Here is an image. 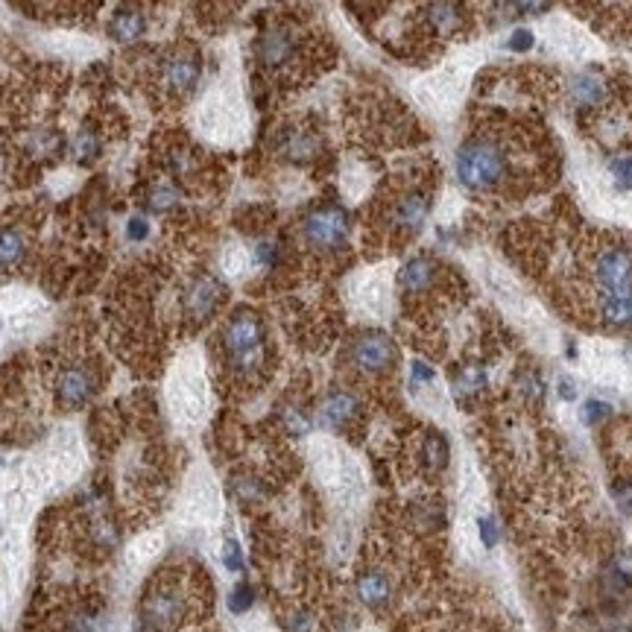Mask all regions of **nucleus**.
Listing matches in <instances>:
<instances>
[{
  "instance_id": "4",
  "label": "nucleus",
  "mask_w": 632,
  "mask_h": 632,
  "mask_svg": "<svg viewBox=\"0 0 632 632\" xmlns=\"http://www.w3.org/2000/svg\"><path fill=\"white\" fill-rule=\"evenodd\" d=\"M191 594L185 589V583L164 577L153 583L138 609V632H170L179 630L188 615H191Z\"/></svg>"
},
{
  "instance_id": "17",
  "label": "nucleus",
  "mask_w": 632,
  "mask_h": 632,
  "mask_svg": "<svg viewBox=\"0 0 632 632\" xmlns=\"http://www.w3.org/2000/svg\"><path fill=\"white\" fill-rule=\"evenodd\" d=\"M355 592L366 609L384 612V609L393 603V580H390L387 571H381V568H366V571H360V577H357Z\"/></svg>"
},
{
  "instance_id": "19",
  "label": "nucleus",
  "mask_w": 632,
  "mask_h": 632,
  "mask_svg": "<svg viewBox=\"0 0 632 632\" xmlns=\"http://www.w3.org/2000/svg\"><path fill=\"white\" fill-rule=\"evenodd\" d=\"M44 632H103V609L94 603L71 606Z\"/></svg>"
},
{
  "instance_id": "14",
  "label": "nucleus",
  "mask_w": 632,
  "mask_h": 632,
  "mask_svg": "<svg viewBox=\"0 0 632 632\" xmlns=\"http://www.w3.org/2000/svg\"><path fill=\"white\" fill-rule=\"evenodd\" d=\"M565 94L577 112H597L609 100V82L597 71H580L565 82Z\"/></svg>"
},
{
  "instance_id": "37",
  "label": "nucleus",
  "mask_w": 632,
  "mask_h": 632,
  "mask_svg": "<svg viewBox=\"0 0 632 632\" xmlns=\"http://www.w3.org/2000/svg\"><path fill=\"white\" fill-rule=\"evenodd\" d=\"M477 533H480V542L486 548H495L501 542V524L495 521V515H480L477 518Z\"/></svg>"
},
{
  "instance_id": "6",
  "label": "nucleus",
  "mask_w": 632,
  "mask_h": 632,
  "mask_svg": "<svg viewBox=\"0 0 632 632\" xmlns=\"http://www.w3.org/2000/svg\"><path fill=\"white\" fill-rule=\"evenodd\" d=\"M346 360L363 378H384L398 363V343L381 328H363L349 340Z\"/></svg>"
},
{
  "instance_id": "33",
  "label": "nucleus",
  "mask_w": 632,
  "mask_h": 632,
  "mask_svg": "<svg viewBox=\"0 0 632 632\" xmlns=\"http://www.w3.org/2000/svg\"><path fill=\"white\" fill-rule=\"evenodd\" d=\"M612 416V404H606V401H600V398H589V401H583V407H580V419L586 422V425H600V422H606Z\"/></svg>"
},
{
  "instance_id": "30",
  "label": "nucleus",
  "mask_w": 632,
  "mask_h": 632,
  "mask_svg": "<svg viewBox=\"0 0 632 632\" xmlns=\"http://www.w3.org/2000/svg\"><path fill=\"white\" fill-rule=\"evenodd\" d=\"M232 492H235L237 501L252 504V501H261L264 498V483L258 477H252V474H240V477H235V483H232Z\"/></svg>"
},
{
  "instance_id": "25",
  "label": "nucleus",
  "mask_w": 632,
  "mask_h": 632,
  "mask_svg": "<svg viewBox=\"0 0 632 632\" xmlns=\"http://www.w3.org/2000/svg\"><path fill=\"white\" fill-rule=\"evenodd\" d=\"M182 205V194L173 182H153L150 191H147V208L153 214H167V211H176Z\"/></svg>"
},
{
  "instance_id": "43",
  "label": "nucleus",
  "mask_w": 632,
  "mask_h": 632,
  "mask_svg": "<svg viewBox=\"0 0 632 632\" xmlns=\"http://www.w3.org/2000/svg\"><path fill=\"white\" fill-rule=\"evenodd\" d=\"M556 395H559L562 401H574V398H577V381H574L571 375L559 378V381H556Z\"/></svg>"
},
{
  "instance_id": "8",
  "label": "nucleus",
  "mask_w": 632,
  "mask_h": 632,
  "mask_svg": "<svg viewBox=\"0 0 632 632\" xmlns=\"http://www.w3.org/2000/svg\"><path fill=\"white\" fill-rule=\"evenodd\" d=\"M592 281L597 296L632 293V252L621 243H606L594 252Z\"/></svg>"
},
{
  "instance_id": "31",
  "label": "nucleus",
  "mask_w": 632,
  "mask_h": 632,
  "mask_svg": "<svg viewBox=\"0 0 632 632\" xmlns=\"http://www.w3.org/2000/svg\"><path fill=\"white\" fill-rule=\"evenodd\" d=\"M167 167H170L173 176L185 179V176H191V173L197 170V156H194L188 147H173V150L167 153Z\"/></svg>"
},
{
  "instance_id": "23",
  "label": "nucleus",
  "mask_w": 632,
  "mask_h": 632,
  "mask_svg": "<svg viewBox=\"0 0 632 632\" xmlns=\"http://www.w3.org/2000/svg\"><path fill=\"white\" fill-rule=\"evenodd\" d=\"M419 460H422V469L428 474H442L451 463V448H448V439L439 434V431H428L425 439H422V448H419Z\"/></svg>"
},
{
  "instance_id": "15",
  "label": "nucleus",
  "mask_w": 632,
  "mask_h": 632,
  "mask_svg": "<svg viewBox=\"0 0 632 632\" xmlns=\"http://www.w3.org/2000/svg\"><path fill=\"white\" fill-rule=\"evenodd\" d=\"M439 284V264L431 255H413L398 270V290L404 296H428Z\"/></svg>"
},
{
  "instance_id": "27",
  "label": "nucleus",
  "mask_w": 632,
  "mask_h": 632,
  "mask_svg": "<svg viewBox=\"0 0 632 632\" xmlns=\"http://www.w3.org/2000/svg\"><path fill=\"white\" fill-rule=\"evenodd\" d=\"M515 390H518V395L524 401H530V404L545 401V381H542V375L536 369H521L515 375Z\"/></svg>"
},
{
  "instance_id": "42",
  "label": "nucleus",
  "mask_w": 632,
  "mask_h": 632,
  "mask_svg": "<svg viewBox=\"0 0 632 632\" xmlns=\"http://www.w3.org/2000/svg\"><path fill=\"white\" fill-rule=\"evenodd\" d=\"M243 548H240V542L237 539H226V545H223V565L229 568V571H243Z\"/></svg>"
},
{
  "instance_id": "39",
  "label": "nucleus",
  "mask_w": 632,
  "mask_h": 632,
  "mask_svg": "<svg viewBox=\"0 0 632 632\" xmlns=\"http://www.w3.org/2000/svg\"><path fill=\"white\" fill-rule=\"evenodd\" d=\"M510 53H530L533 47H536V36H533V30H527V27H518L510 33V39L504 44Z\"/></svg>"
},
{
  "instance_id": "34",
  "label": "nucleus",
  "mask_w": 632,
  "mask_h": 632,
  "mask_svg": "<svg viewBox=\"0 0 632 632\" xmlns=\"http://www.w3.org/2000/svg\"><path fill=\"white\" fill-rule=\"evenodd\" d=\"M281 627H284V632H314V612L311 609H293V612L284 615Z\"/></svg>"
},
{
  "instance_id": "18",
  "label": "nucleus",
  "mask_w": 632,
  "mask_h": 632,
  "mask_svg": "<svg viewBox=\"0 0 632 632\" xmlns=\"http://www.w3.org/2000/svg\"><path fill=\"white\" fill-rule=\"evenodd\" d=\"M147 27H150L147 12L141 6H135V3H126V6H120L118 12L112 15L109 36H112L115 44L129 47V44H138V41L147 36Z\"/></svg>"
},
{
  "instance_id": "26",
  "label": "nucleus",
  "mask_w": 632,
  "mask_h": 632,
  "mask_svg": "<svg viewBox=\"0 0 632 632\" xmlns=\"http://www.w3.org/2000/svg\"><path fill=\"white\" fill-rule=\"evenodd\" d=\"M252 258L261 270H276L284 261V243L278 237H261V240H255Z\"/></svg>"
},
{
  "instance_id": "24",
  "label": "nucleus",
  "mask_w": 632,
  "mask_h": 632,
  "mask_svg": "<svg viewBox=\"0 0 632 632\" xmlns=\"http://www.w3.org/2000/svg\"><path fill=\"white\" fill-rule=\"evenodd\" d=\"M103 147L106 144H103V135H100L97 126H82L71 141V153L79 164H94L97 158L103 156Z\"/></svg>"
},
{
  "instance_id": "21",
  "label": "nucleus",
  "mask_w": 632,
  "mask_h": 632,
  "mask_svg": "<svg viewBox=\"0 0 632 632\" xmlns=\"http://www.w3.org/2000/svg\"><path fill=\"white\" fill-rule=\"evenodd\" d=\"M597 316L612 331H627V328H632V293L597 296Z\"/></svg>"
},
{
  "instance_id": "41",
  "label": "nucleus",
  "mask_w": 632,
  "mask_h": 632,
  "mask_svg": "<svg viewBox=\"0 0 632 632\" xmlns=\"http://www.w3.org/2000/svg\"><path fill=\"white\" fill-rule=\"evenodd\" d=\"M150 220H147V214H132L129 220H126V237L132 240V243H141V240H147L150 237Z\"/></svg>"
},
{
  "instance_id": "38",
  "label": "nucleus",
  "mask_w": 632,
  "mask_h": 632,
  "mask_svg": "<svg viewBox=\"0 0 632 632\" xmlns=\"http://www.w3.org/2000/svg\"><path fill=\"white\" fill-rule=\"evenodd\" d=\"M609 489H612V498H615L618 510H621L624 515H632V480L630 477H621V480H615Z\"/></svg>"
},
{
  "instance_id": "32",
  "label": "nucleus",
  "mask_w": 632,
  "mask_h": 632,
  "mask_svg": "<svg viewBox=\"0 0 632 632\" xmlns=\"http://www.w3.org/2000/svg\"><path fill=\"white\" fill-rule=\"evenodd\" d=\"M609 176H612L615 188L632 191V153H621V156L609 158Z\"/></svg>"
},
{
  "instance_id": "2",
  "label": "nucleus",
  "mask_w": 632,
  "mask_h": 632,
  "mask_svg": "<svg viewBox=\"0 0 632 632\" xmlns=\"http://www.w3.org/2000/svg\"><path fill=\"white\" fill-rule=\"evenodd\" d=\"M220 349L226 369L237 381L258 378L267 363V325L261 314L252 308H237L220 331Z\"/></svg>"
},
{
  "instance_id": "22",
  "label": "nucleus",
  "mask_w": 632,
  "mask_h": 632,
  "mask_svg": "<svg viewBox=\"0 0 632 632\" xmlns=\"http://www.w3.org/2000/svg\"><path fill=\"white\" fill-rule=\"evenodd\" d=\"M486 387H489V372H486V366L477 363V360L463 363V366L454 372V378H451V390H454L457 398H463V401L486 393Z\"/></svg>"
},
{
  "instance_id": "29",
  "label": "nucleus",
  "mask_w": 632,
  "mask_h": 632,
  "mask_svg": "<svg viewBox=\"0 0 632 632\" xmlns=\"http://www.w3.org/2000/svg\"><path fill=\"white\" fill-rule=\"evenodd\" d=\"M281 425H284V431L290 436H305L311 431V416H308V410L290 404V407H284V413H281Z\"/></svg>"
},
{
  "instance_id": "28",
  "label": "nucleus",
  "mask_w": 632,
  "mask_h": 632,
  "mask_svg": "<svg viewBox=\"0 0 632 632\" xmlns=\"http://www.w3.org/2000/svg\"><path fill=\"white\" fill-rule=\"evenodd\" d=\"M609 583L618 589V592H627L632 586V553L621 551L612 556L609 562Z\"/></svg>"
},
{
  "instance_id": "12",
  "label": "nucleus",
  "mask_w": 632,
  "mask_h": 632,
  "mask_svg": "<svg viewBox=\"0 0 632 632\" xmlns=\"http://www.w3.org/2000/svg\"><path fill=\"white\" fill-rule=\"evenodd\" d=\"M100 387L97 372L88 363H71L56 375V401L68 410L85 407Z\"/></svg>"
},
{
  "instance_id": "44",
  "label": "nucleus",
  "mask_w": 632,
  "mask_h": 632,
  "mask_svg": "<svg viewBox=\"0 0 632 632\" xmlns=\"http://www.w3.org/2000/svg\"><path fill=\"white\" fill-rule=\"evenodd\" d=\"M0 466H3V457H0Z\"/></svg>"
},
{
  "instance_id": "13",
  "label": "nucleus",
  "mask_w": 632,
  "mask_h": 632,
  "mask_svg": "<svg viewBox=\"0 0 632 632\" xmlns=\"http://www.w3.org/2000/svg\"><path fill=\"white\" fill-rule=\"evenodd\" d=\"M466 6L463 0H425L422 24L434 39H454L466 30Z\"/></svg>"
},
{
  "instance_id": "11",
  "label": "nucleus",
  "mask_w": 632,
  "mask_h": 632,
  "mask_svg": "<svg viewBox=\"0 0 632 632\" xmlns=\"http://www.w3.org/2000/svg\"><path fill=\"white\" fill-rule=\"evenodd\" d=\"M273 150L287 164H311L322 156L325 138L319 129L308 123H287L273 135Z\"/></svg>"
},
{
  "instance_id": "1",
  "label": "nucleus",
  "mask_w": 632,
  "mask_h": 632,
  "mask_svg": "<svg viewBox=\"0 0 632 632\" xmlns=\"http://www.w3.org/2000/svg\"><path fill=\"white\" fill-rule=\"evenodd\" d=\"M513 176V144L495 129L472 132L454 153V179L469 194H498L513 182Z\"/></svg>"
},
{
  "instance_id": "35",
  "label": "nucleus",
  "mask_w": 632,
  "mask_h": 632,
  "mask_svg": "<svg viewBox=\"0 0 632 632\" xmlns=\"http://www.w3.org/2000/svg\"><path fill=\"white\" fill-rule=\"evenodd\" d=\"M436 381V369L428 363V360H422V357H416L413 363H410V387L413 390H422V387H431Z\"/></svg>"
},
{
  "instance_id": "40",
  "label": "nucleus",
  "mask_w": 632,
  "mask_h": 632,
  "mask_svg": "<svg viewBox=\"0 0 632 632\" xmlns=\"http://www.w3.org/2000/svg\"><path fill=\"white\" fill-rule=\"evenodd\" d=\"M553 6V0H507V9L513 15H542Z\"/></svg>"
},
{
  "instance_id": "36",
  "label": "nucleus",
  "mask_w": 632,
  "mask_h": 632,
  "mask_svg": "<svg viewBox=\"0 0 632 632\" xmlns=\"http://www.w3.org/2000/svg\"><path fill=\"white\" fill-rule=\"evenodd\" d=\"M255 606V589L249 586V583H237L235 589L229 592V609L235 612V615H243V612H249Z\"/></svg>"
},
{
  "instance_id": "16",
  "label": "nucleus",
  "mask_w": 632,
  "mask_h": 632,
  "mask_svg": "<svg viewBox=\"0 0 632 632\" xmlns=\"http://www.w3.org/2000/svg\"><path fill=\"white\" fill-rule=\"evenodd\" d=\"M360 416V395L355 390L337 387L331 393H325L322 404H319V422L331 431H343L349 428Z\"/></svg>"
},
{
  "instance_id": "9",
  "label": "nucleus",
  "mask_w": 632,
  "mask_h": 632,
  "mask_svg": "<svg viewBox=\"0 0 632 632\" xmlns=\"http://www.w3.org/2000/svg\"><path fill=\"white\" fill-rule=\"evenodd\" d=\"M431 208H434L431 191H425V188H404V191L395 194L390 208H387V229L395 237H401V240L416 237L425 229V223L431 217Z\"/></svg>"
},
{
  "instance_id": "20",
  "label": "nucleus",
  "mask_w": 632,
  "mask_h": 632,
  "mask_svg": "<svg viewBox=\"0 0 632 632\" xmlns=\"http://www.w3.org/2000/svg\"><path fill=\"white\" fill-rule=\"evenodd\" d=\"M30 255V237L18 226H0V273L18 270Z\"/></svg>"
},
{
  "instance_id": "7",
  "label": "nucleus",
  "mask_w": 632,
  "mask_h": 632,
  "mask_svg": "<svg viewBox=\"0 0 632 632\" xmlns=\"http://www.w3.org/2000/svg\"><path fill=\"white\" fill-rule=\"evenodd\" d=\"M202 82V56L194 47H173L158 62V85L176 100L194 97Z\"/></svg>"
},
{
  "instance_id": "10",
  "label": "nucleus",
  "mask_w": 632,
  "mask_h": 632,
  "mask_svg": "<svg viewBox=\"0 0 632 632\" xmlns=\"http://www.w3.org/2000/svg\"><path fill=\"white\" fill-rule=\"evenodd\" d=\"M226 302V284L214 273H197L182 290V314L194 325L211 322Z\"/></svg>"
},
{
  "instance_id": "3",
  "label": "nucleus",
  "mask_w": 632,
  "mask_h": 632,
  "mask_svg": "<svg viewBox=\"0 0 632 632\" xmlns=\"http://www.w3.org/2000/svg\"><path fill=\"white\" fill-rule=\"evenodd\" d=\"M305 50H308V39L302 27L284 18L267 21L252 41V59L270 77H287L299 71V65L305 62Z\"/></svg>"
},
{
  "instance_id": "5",
  "label": "nucleus",
  "mask_w": 632,
  "mask_h": 632,
  "mask_svg": "<svg viewBox=\"0 0 632 632\" xmlns=\"http://www.w3.org/2000/svg\"><path fill=\"white\" fill-rule=\"evenodd\" d=\"M299 237L316 255H340L352 240V214L340 202H316L299 220Z\"/></svg>"
}]
</instances>
